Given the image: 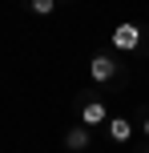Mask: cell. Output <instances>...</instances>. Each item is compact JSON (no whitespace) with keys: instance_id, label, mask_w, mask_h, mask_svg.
I'll return each instance as SVG.
<instances>
[{"instance_id":"6da1fadb","label":"cell","mask_w":149,"mask_h":153,"mask_svg":"<svg viewBox=\"0 0 149 153\" xmlns=\"http://www.w3.org/2000/svg\"><path fill=\"white\" fill-rule=\"evenodd\" d=\"M141 45V24H117L113 28V48L117 53H133Z\"/></svg>"},{"instance_id":"7a4b0ae2","label":"cell","mask_w":149,"mask_h":153,"mask_svg":"<svg viewBox=\"0 0 149 153\" xmlns=\"http://www.w3.org/2000/svg\"><path fill=\"white\" fill-rule=\"evenodd\" d=\"M89 76H93L97 85L113 81V76H117V56H105V53H97L93 61H89Z\"/></svg>"},{"instance_id":"3957f363","label":"cell","mask_w":149,"mask_h":153,"mask_svg":"<svg viewBox=\"0 0 149 153\" xmlns=\"http://www.w3.org/2000/svg\"><path fill=\"white\" fill-rule=\"evenodd\" d=\"M81 125H89V129H93V125H109V109H105L101 101H85V105H81Z\"/></svg>"},{"instance_id":"277c9868","label":"cell","mask_w":149,"mask_h":153,"mask_svg":"<svg viewBox=\"0 0 149 153\" xmlns=\"http://www.w3.org/2000/svg\"><path fill=\"white\" fill-rule=\"evenodd\" d=\"M89 145H93V137H89V125H73V129H64V149L85 153Z\"/></svg>"},{"instance_id":"5b68a950","label":"cell","mask_w":149,"mask_h":153,"mask_svg":"<svg viewBox=\"0 0 149 153\" xmlns=\"http://www.w3.org/2000/svg\"><path fill=\"white\" fill-rule=\"evenodd\" d=\"M109 137L117 141V145H125V141L133 137V121H129V117H109Z\"/></svg>"},{"instance_id":"8992f818","label":"cell","mask_w":149,"mask_h":153,"mask_svg":"<svg viewBox=\"0 0 149 153\" xmlns=\"http://www.w3.org/2000/svg\"><path fill=\"white\" fill-rule=\"evenodd\" d=\"M28 8H32L36 16H48V12L56 8V0H28Z\"/></svg>"},{"instance_id":"52a82bcc","label":"cell","mask_w":149,"mask_h":153,"mask_svg":"<svg viewBox=\"0 0 149 153\" xmlns=\"http://www.w3.org/2000/svg\"><path fill=\"white\" fill-rule=\"evenodd\" d=\"M141 129H145V137H149V117H145V121H141Z\"/></svg>"},{"instance_id":"ba28073f","label":"cell","mask_w":149,"mask_h":153,"mask_svg":"<svg viewBox=\"0 0 149 153\" xmlns=\"http://www.w3.org/2000/svg\"><path fill=\"white\" fill-rule=\"evenodd\" d=\"M145 153H149V149H145Z\"/></svg>"}]
</instances>
